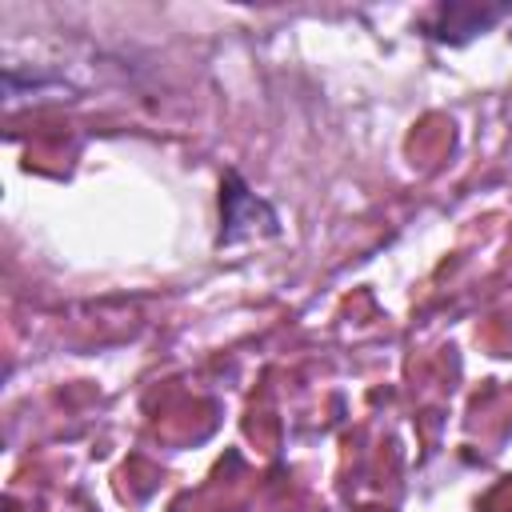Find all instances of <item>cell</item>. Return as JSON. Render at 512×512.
Returning a JSON list of instances; mask_svg holds the SVG:
<instances>
[{
	"label": "cell",
	"instance_id": "obj_1",
	"mask_svg": "<svg viewBox=\"0 0 512 512\" xmlns=\"http://www.w3.org/2000/svg\"><path fill=\"white\" fill-rule=\"evenodd\" d=\"M220 208H224V232H220V244H232L240 240V232H256V216L264 220H276L272 208L264 200H256V192L244 188V180L236 172L224 176V196H220Z\"/></svg>",
	"mask_w": 512,
	"mask_h": 512
}]
</instances>
